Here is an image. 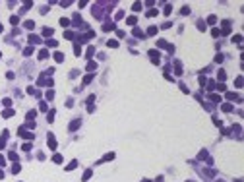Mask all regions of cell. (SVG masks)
Masks as SVG:
<instances>
[{
	"label": "cell",
	"instance_id": "1",
	"mask_svg": "<svg viewBox=\"0 0 244 182\" xmlns=\"http://www.w3.org/2000/svg\"><path fill=\"white\" fill-rule=\"evenodd\" d=\"M18 134L21 136V138H25V140H33V138H35V136H33L31 132H25L23 128H20V130H18Z\"/></svg>",
	"mask_w": 244,
	"mask_h": 182
},
{
	"label": "cell",
	"instance_id": "2",
	"mask_svg": "<svg viewBox=\"0 0 244 182\" xmlns=\"http://www.w3.org/2000/svg\"><path fill=\"white\" fill-rule=\"evenodd\" d=\"M49 147H50V149H56V140H54L52 134H49Z\"/></svg>",
	"mask_w": 244,
	"mask_h": 182
},
{
	"label": "cell",
	"instance_id": "3",
	"mask_svg": "<svg viewBox=\"0 0 244 182\" xmlns=\"http://www.w3.org/2000/svg\"><path fill=\"white\" fill-rule=\"evenodd\" d=\"M107 47H110V49H116V47H118V41L109 39V41H107Z\"/></svg>",
	"mask_w": 244,
	"mask_h": 182
},
{
	"label": "cell",
	"instance_id": "4",
	"mask_svg": "<svg viewBox=\"0 0 244 182\" xmlns=\"http://www.w3.org/2000/svg\"><path fill=\"white\" fill-rule=\"evenodd\" d=\"M80 124H81V120H74V122L70 124V130H78V128H80Z\"/></svg>",
	"mask_w": 244,
	"mask_h": 182
},
{
	"label": "cell",
	"instance_id": "5",
	"mask_svg": "<svg viewBox=\"0 0 244 182\" xmlns=\"http://www.w3.org/2000/svg\"><path fill=\"white\" fill-rule=\"evenodd\" d=\"M76 167H78V161H72V163H70V165L66 167V171H74Z\"/></svg>",
	"mask_w": 244,
	"mask_h": 182
},
{
	"label": "cell",
	"instance_id": "6",
	"mask_svg": "<svg viewBox=\"0 0 244 182\" xmlns=\"http://www.w3.org/2000/svg\"><path fill=\"white\" fill-rule=\"evenodd\" d=\"M223 111H225V112H231V111H233V105L225 103V105H223Z\"/></svg>",
	"mask_w": 244,
	"mask_h": 182
},
{
	"label": "cell",
	"instance_id": "7",
	"mask_svg": "<svg viewBox=\"0 0 244 182\" xmlns=\"http://www.w3.org/2000/svg\"><path fill=\"white\" fill-rule=\"evenodd\" d=\"M54 60H56V62H62V60H64L62 52H56V54H54Z\"/></svg>",
	"mask_w": 244,
	"mask_h": 182
},
{
	"label": "cell",
	"instance_id": "8",
	"mask_svg": "<svg viewBox=\"0 0 244 182\" xmlns=\"http://www.w3.org/2000/svg\"><path fill=\"white\" fill-rule=\"evenodd\" d=\"M39 41H41V39H39L37 35H31V37H29V43H33V45H37Z\"/></svg>",
	"mask_w": 244,
	"mask_h": 182
},
{
	"label": "cell",
	"instance_id": "9",
	"mask_svg": "<svg viewBox=\"0 0 244 182\" xmlns=\"http://www.w3.org/2000/svg\"><path fill=\"white\" fill-rule=\"evenodd\" d=\"M155 33H157V27H155V25H151V27L147 29V35H155Z\"/></svg>",
	"mask_w": 244,
	"mask_h": 182
},
{
	"label": "cell",
	"instance_id": "10",
	"mask_svg": "<svg viewBox=\"0 0 244 182\" xmlns=\"http://www.w3.org/2000/svg\"><path fill=\"white\" fill-rule=\"evenodd\" d=\"M47 56H49V51H41V52H39V58H41V60H45Z\"/></svg>",
	"mask_w": 244,
	"mask_h": 182
},
{
	"label": "cell",
	"instance_id": "11",
	"mask_svg": "<svg viewBox=\"0 0 244 182\" xmlns=\"http://www.w3.org/2000/svg\"><path fill=\"white\" fill-rule=\"evenodd\" d=\"M217 78H219L221 81H225V78H227V74H225L223 70H219V74H217Z\"/></svg>",
	"mask_w": 244,
	"mask_h": 182
},
{
	"label": "cell",
	"instance_id": "12",
	"mask_svg": "<svg viewBox=\"0 0 244 182\" xmlns=\"http://www.w3.org/2000/svg\"><path fill=\"white\" fill-rule=\"evenodd\" d=\"M126 23H128V25H136V18H134V16H130V18L126 20Z\"/></svg>",
	"mask_w": 244,
	"mask_h": 182
},
{
	"label": "cell",
	"instance_id": "13",
	"mask_svg": "<svg viewBox=\"0 0 244 182\" xmlns=\"http://www.w3.org/2000/svg\"><path fill=\"white\" fill-rule=\"evenodd\" d=\"M209 99H211L213 103H221V97H219V95H209Z\"/></svg>",
	"mask_w": 244,
	"mask_h": 182
},
{
	"label": "cell",
	"instance_id": "14",
	"mask_svg": "<svg viewBox=\"0 0 244 182\" xmlns=\"http://www.w3.org/2000/svg\"><path fill=\"white\" fill-rule=\"evenodd\" d=\"M60 23H62L64 27H70V20H68V18H62V20H60Z\"/></svg>",
	"mask_w": 244,
	"mask_h": 182
},
{
	"label": "cell",
	"instance_id": "15",
	"mask_svg": "<svg viewBox=\"0 0 244 182\" xmlns=\"http://www.w3.org/2000/svg\"><path fill=\"white\" fill-rule=\"evenodd\" d=\"M240 41H242V35H234V37H233V43L240 45Z\"/></svg>",
	"mask_w": 244,
	"mask_h": 182
},
{
	"label": "cell",
	"instance_id": "16",
	"mask_svg": "<svg viewBox=\"0 0 244 182\" xmlns=\"http://www.w3.org/2000/svg\"><path fill=\"white\" fill-rule=\"evenodd\" d=\"M4 116H6V118L14 116V111H12V109H6V111H4Z\"/></svg>",
	"mask_w": 244,
	"mask_h": 182
},
{
	"label": "cell",
	"instance_id": "17",
	"mask_svg": "<svg viewBox=\"0 0 244 182\" xmlns=\"http://www.w3.org/2000/svg\"><path fill=\"white\" fill-rule=\"evenodd\" d=\"M56 45H58V43H56L54 39H49V41H47V47H56Z\"/></svg>",
	"mask_w": 244,
	"mask_h": 182
},
{
	"label": "cell",
	"instance_id": "18",
	"mask_svg": "<svg viewBox=\"0 0 244 182\" xmlns=\"http://www.w3.org/2000/svg\"><path fill=\"white\" fill-rule=\"evenodd\" d=\"M18 21H20L18 16H12V18H10V23H12V25H18Z\"/></svg>",
	"mask_w": 244,
	"mask_h": 182
},
{
	"label": "cell",
	"instance_id": "19",
	"mask_svg": "<svg viewBox=\"0 0 244 182\" xmlns=\"http://www.w3.org/2000/svg\"><path fill=\"white\" fill-rule=\"evenodd\" d=\"M134 35H136V37H143V31H141V29H138V27H136V29H134Z\"/></svg>",
	"mask_w": 244,
	"mask_h": 182
},
{
	"label": "cell",
	"instance_id": "20",
	"mask_svg": "<svg viewBox=\"0 0 244 182\" xmlns=\"http://www.w3.org/2000/svg\"><path fill=\"white\" fill-rule=\"evenodd\" d=\"M215 21H217V18H215V16H209V18H207V23H209V25H213Z\"/></svg>",
	"mask_w": 244,
	"mask_h": 182
},
{
	"label": "cell",
	"instance_id": "21",
	"mask_svg": "<svg viewBox=\"0 0 244 182\" xmlns=\"http://www.w3.org/2000/svg\"><path fill=\"white\" fill-rule=\"evenodd\" d=\"M43 35H45V37H49V35H52V29H49V27H47V29H43Z\"/></svg>",
	"mask_w": 244,
	"mask_h": 182
},
{
	"label": "cell",
	"instance_id": "22",
	"mask_svg": "<svg viewBox=\"0 0 244 182\" xmlns=\"http://www.w3.org/2000/svg\"><path fill=\"white\" fill-rule=\"evenodd\" d=\"M132 10H134V12H139V10H141V4H139V2H136V4L132 6Z\"/></svg>",
	"mask_w": 244,
	"mask_h": 182
},
{
	"label": "cell",
	"instance_id": "23",
	"mask_svg": "<svg viewBox=\"0 0 244 182\" xmlns=\"http://www.w3.org/2000/svg\"><path fill=\"white\" fill-rule=\"evenodd\" d=\"M89 178H91V171H85V174H83V182L89 180Z\"/></svg>",
	"mask_w": 244,
	"mask_h": 182
},
{
	"label": "cell",
	"instance_id": "24",
	"mask_svg": "<svg viewBox=\"0 0 244 182\" xmlns=\"http://www.w3.org/2000/svg\"><path fill=\"white\" fill-rule=\"evenodd\" d=\"M25 27H27V29H33V27H35V23L29 20V21H25Z\"/></svg>",
	"mask_w": 244,
	"mask_h": 182
},
{
	"label": "cell",
	"instance_id": "25",
	"mask_svg": "<svg viewBox=\"0 0 244 182\" xmlns=\"http://www.w3.org/2000/svg\"><path fill=\"white\" fill-rule=\"evenodd\" d=\"M52 161H54V163H62V155H54Z\"/></svg>",
	"mask_w": 244,
	"mask_h": 182
},
{
	"label": "cell",
	"instance_id": "26",
	"mask_svg": "<svg viewBox=\"0 0 244 182\" xmlns=\"http://www.w3.org/2000/svg\"><path fill=\"white\" fill-rule=\"evenodd\" d=\"M20 169H21V167H20V165L16 163V165H14V167H12V172H20Z\"/></svg>",
	"mask_w": 244,
	"mask_h": 182
},
{
	"label": "cell",
	"instance_id": "27",
	"mask_svg": "<svg viewBox=\"0 0 244 182\" xmlns=\"http://www.w3.org/2000/svg\"><path fill=\"white\" fill-rule=\"evenodd\" d=\"M91 80H93V76H91V74H89V76H85V78H83V83H89V81H91Z\"/></svg>",
	"mask_w": 244,
	"mask_h": 182
},
{
	"label": "cell",
	"instance_id": "28",
	"mask_svg": "<svg viewBox=\"0 0 244 182\" xmlns=\"http://www.w3.org/2000/svg\"><path fill=\"white\" fill-rule=\"evenodd\" d=\"M234 85H236V87H242V78H236V80H234Z\"/></svg>",
	"mask_w": 244,
	"mask_h": 182
},
{
	"label": "cell",
	"instance_id": "29",
	"mask_svg": "<svg viewBox=\"0 0 244 182\" xmlns=\"http://www.w3.org/2000/svg\"><path fill=\"white\" fill-rule=\"evenodd\" d=\"M23 54H25V56H29V54H33V49H31V47H29V49H25V51H23Z\"/></svg>",
	"mask_w": 244,
	"mask_h": 182
},
{
	"label": "cell",
	"instance_id": "30",
	"mask_svg": "<svg viewBox=\"0 0 244 182\" xmlns=\"http://www.w3.org/2000/svg\"><path fill=\"white\" fill-rule=\"evenodd\" d=\"M47 118H49V122H52V118H54V111H50V112L47 114Z\"/></svg>",
	"mask_w": 244,
	"mask_h": 182
},
{
	"label": "cell",
	"instance_id": "31",
	"mask_svg": "<svg viewBox=\"0 0 244 182\" xmlns=\"http://www.w3.org/2000/svg\"><path fill=\"white\" fill-rule=\"evenodd\" d=\"M95 68H97L95 62H89V64H87V70H95Z\"/></svg>",
	"mask_w": 244,
	"mask_h": 182
},
{
	"label": "cell",
	"instance_id": "32",
	"mask_svg": "<svg viewBox=\"0 0 244 182\" xmlns=\"http://www.w3.org/2000/svg\"><path fill=\"white\" fill-rule=\"evenodd\" d=\"M110 159H114V153H107L105 155V161H110Z\"/></svg>",
	"mask_w": 244,
	"mask_h": 182
},
{
	"label": "cell",
	"instance_id": "33",
	"mask_svg": "<svg viewBox=\"0 0 244 182\" xmlns=\"http://www.w3.org/2000/svg\"><path fill=\"white\" fill-rule=\"evenodd\" d=\"M182 14H184V16H188V14H190V8L184 6V8H182Z\"/></svg>",
	"mask_w": 244,
	"mask_h": 182
},
{
	"label": "cell",
	"instance_id": "34",
	"mask_svg": "<svg viewBox=\"0 0 244 182\" xmlns=\"http://www.w3.org/2000/svg\"><path fill=\"white\" fill-rule=\"evenodd\" d=\"M147 16H149V18H153V16H157V10H149V12H147Z\"/></svg>",
	"mask_w": 244,
	"mask_h": 182
},
{
	"label": "cell",
	"instance_id": "35",
	"mask_svg": "<svg viewBox=\"0 0 244 182\" xmlns=\"http://www.w3.org/2000/svg\"><path fill=\"white\" fill-rule=\"evenodd\" d=\"M163 14H167V16L170 14V4H167V6H165V12H163Z\"/></svg>",
	"mask_w": 244,
	"mask_h": 182
},
{
	"label": "cell",
	"instance_id": "36",
	"mask_svg": "<svg viewBox=\"0 0 244 182\" xmlns=\"http://www.w3.org/2000/svg\"><path fill=\"white\" fill-rule=\"evenodd\" d=\"M219 33H221L219 29H213V31H211V35H213V37H219Z\"/></svg>",
	"mask_w": 244,
	"mask_h": 182
},
{
	"label": "cell",
	"instance_id": "37",
	"mask_svg": "<svg viewBox=\"0 0 244 182\" xmlns=\"http://www.w3.org/2000/svg\"><path fill=\"white\" fill-rule=\"evenodd\" d=\"M4 145H6V138H2V140H0V149H4Z\"/></svg>",
	"mask_w": 244,
	"mask_h": 182
},
{
	"label": "cell",
	"instance_id": "38",
	"mask_svg": "<svg viewBox=\"0 0 244 182\" xmlns=\"http://www.w3.org/2000/svg\"><path fill=\"white\" fill-rule=\"evenodd\" d=\"M54 97V91H47V99H52Z\"/></svg>",
	"mask_w": 244,
	"mask_h": 182
},
{
	"label": "cell",
	"instance_id": "39",
	"mask_svg": "<svg viewBox=\"0 0 244 182\" xmlns=\"http://www.w3.org/2000/svg\"><path fill=\"white\" fill-rule=\"evenodd\" d=\"M31 149V143H23V151H29Z\"/></svg>",
	"mask_w": 244,
	"mask_h": 182
},
{
	"label": "cell",
	"instance_id": "40",
	"mask_svg": "<svg viewBox=\"0 0 244 182\" xmlns=\"http://www.w3.org/2000/svg\"><path fill=\"white\" fill-rule=\"evenodd\" d=\"M8 157H10V159H12V161H16V159H18V153H10V155H8Z\"/></svg>",
	"mask_w": 244,
	"mask_h": 182
},
{
	"label": "cell",
	"instance_id": "41",
	"mask_svg": "<svg viewBox=\"0 0 244 182\" xmlns=\"http://www.w3.org/2000/svg\"><path fill=\"white\" fill-rule=\"evenodd\" d=\"M12 105V99H4V107H10Z\"/></svg>",
	"mask_w": 244,
	"mask_h": 182
},
{
	"label": "cell",
	"instance_id": "42",
	"mask_svg": "<svg viewBox=\"0 0 244 182\" xmlns=\"http://www.w3.org/2000/svg\"><path fill=\"white\" fill-rule=\"evenodd\" d=\"M33 116H37V112H33V111H31V112H29V114H27V118H29V120H31V118H33ZM31 122H33V120H31Z\"/></svg>",
	"mask_w": 244,
	"mask_h": 182
},
{
	"label": "cell",
	"instance_id": "43",
	"mask_svg": "<svg viewBox=\"0 0 244 182\" xmlns=\"http://www.w3.org/2000/svg\"><path fill=\"white\" fill-rule=\"evenodd\" d=\"M93 51H95V49H93V47H89V49H87V58H89V56H91V54H93Z\"/></svg>",
	"mask_w": 244,
	"mask_h": 182
},
{
	"label": "cell",
	"instance_id": "44",
	"mask_svg": "<svg viewBox=\"0 0 244 182\" xmlns=\"http://www.w3.org/2000/svg\"><path fill=\"white\" fill-rule=\"evenodd\" d=\"M0 165H6V157L4 155H0Z\"/></svg>",
	"mask_w": 244,
	"mask_h": 182
},
{
	"label": "cell",
	"instance_id": "45",
	"mask_svg": "<svg viewBox=\"0 0 244 182\" xmlns=\"http://www.w3.org/2000/svg\"><path fill=\"white\" fill-rule=\"evenodd\" d=\"M0 178H4V171L2 169H0Z\"/></svg>",
	"mask_w": 244,
	"mask_h": 182
},
{
	"label": "cell",
	"instance_id": "46",
	"mask_svg": "<svg viewBox=\"0 0 244 182\" xmlns=\"http://www.w3.org/2000/svg\"><path fill=\"white\" fill-rule=\"evenodd\" d=\"M141 182H151V180H147V178H143V180H141Z\"/></svg>",
	"mask_w": 244,
	"mask_h": 182
},
{
	"label": "cell",
	"instance_id": "47",
	"mask_svg": "<svg viewBox=\"0 0 244 182\" xmlns=\"http://www.w3.org/2000/svg\"><path fill=\"white\" fill-rule=\"evenodd\" d=\"M0 31H2V25H0Z\"/></svg>",
	"mask_w": 244,
	"mask_h": 182
},
{
	"label": "cell",
	"instance_id": "48",
	"mask_svg": "<svg viewBox=\"0 0 244 182\" xmlns=\"http://www.w3.org/2000/svg\"><path fill=\"white\" fill-rule=\"evenodd\" d=\"M188 182H192V180H188Z\"/></svg>",
	"mask_w": 244,
	"mask_h": 182
}]
</instances>
